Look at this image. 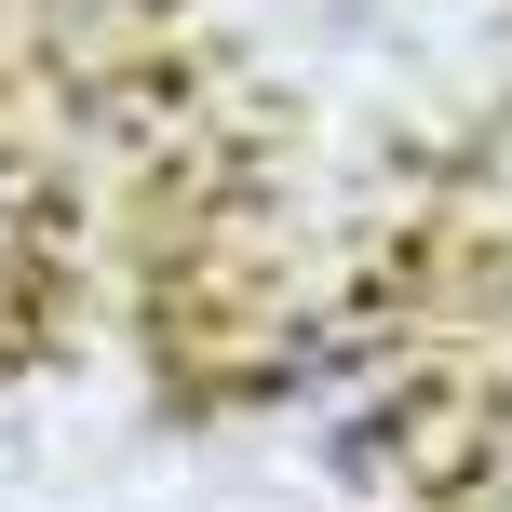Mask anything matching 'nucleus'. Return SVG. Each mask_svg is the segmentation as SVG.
I'll use <instances>...</instances> for the list:
<instances>
[{"label": "nucleus", "instance_id": "1", "mask_svg": "<svg viewBox=\"0 0 512 512\" xmlns=\"http://www.w3.org/2000/svg\"><path fill=\"white\" fill-rule=\"evenodd\" d=\"M0 297H14V189H0Z\"/></svg>", "mask_w": 512, "mask_h": 512}]
</instances>
